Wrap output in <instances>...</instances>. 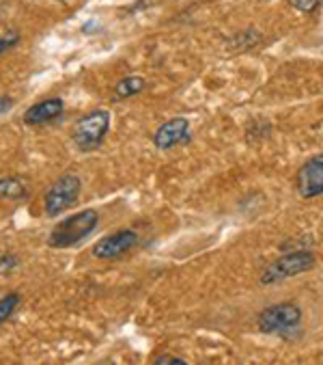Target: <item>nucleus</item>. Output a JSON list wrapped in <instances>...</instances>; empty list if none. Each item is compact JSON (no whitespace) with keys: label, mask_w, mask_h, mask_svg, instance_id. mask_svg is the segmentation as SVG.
<instances>
[{"label":"nucleus","mask_w":323,"mask_h":365,"mask_svg":"<svg viewBox=\"0 0 323 365\" xmlns=\"http://www.w3.org/2000/svg\"><path fill=\"white\" fill-rule=\"evenodd\" d=\"M100 223V214L95 210H83L78 214H71L67 218H63L60 223L54 225L48 245L54 249H69L80 245L85 238L91 236V232L97 227Z\"/></svg>","instance_id":"1"},{"label":"nucleus","mask_w":323,"mask_h":365,"mask_svg":"<svg viewBox=\"0 0 323 365\" xmlns=\"http://www.w3.org/2000/svg\"><path fill=\"white\" fill-rule=\"evenodd\" d=\"M108 128H110L108 110L97 108V110H91L89 115H85L73 125L71 138L80 152H95L102 148V143L108 134Z\"/></svg>","instance_id":"2"},{"label":"nucleus","mask_w":323,"mask_h":365,"mask_svg":"<svg viewBox=\"0 0 323 365\" xmlns=\"http://www.w3.org/2000/svg\"><path fill=\"white\" fill-rule=\"evenodd\" d=\"M80 190H83V180H80L78 175L67 173V175L58 178L50 186V190L46 192V201H43L46 214L48 216H58L65 210H69L78 201Z\"/></svg>","instance_id":"3"},{"label":"nucleus","mask_w":323,"mask_h":365,"mask_svg":"<svg viewBox=\"0 0 323 365\" xmlns=\"http://www.w3.org/2000/svg\"><path fill=\"white\" fill-rule=\"evenodd\" d=\"M302 322V312L295 303H278L270 305L259 314V331L261 333H291Z\"/></svg>","instance_id":"4"},{"label":"nucleus","mask_w":323,"mask_h":365,"mask_svg":"<svg viewBox=\"0 0 323 365\" xmlns=\"http://www.w3.org/2000/svg\"><path fill=\"white\" fill-rule=\"evenodd\" d=\"M312 266H314V255L310 251H293V253L282 255L274 264H270L261 274V283L272 285V283H278L282 279L302 274V272L310 270Z\"/></svg>","instance_id":"5"},{"label":"nucleus","mask_w":323,"mask_h":365,"mask_svg":"<svg viewBox=\"0 0 323 365\" xmlns=\"http://www.w3.org/2000/svg\"><path fill=\"white\" fill-rule=\"evenodd\" d=\"M136 245H138V234L134 230H121L117 234H110V236L102 238L95 245L93 255L100 257V259H115V257H121L127 251H132Z\"/></svg>","instance_id":"6"},{"label":"nucleus","mask_w":323,"mask_h":365,"mask_svg":"<svg viewBox=\"0 0 323 365\" xmlns=\"http://www.w3.org/2000/svg\"><path fill=\"white\" fill-rule=\"evenodd\" d=\"M297 192L304 199L323 195V154L310 158L297 173Z\"/></svg>","instance_id":"7"},{"label":"nucleus","mask_w":323,"mask_h":365,"mask_svg":"<svg viewBox=\"0 0 323 365\" xmlns=\"http://www.w3.org/2000/svg\"><path fill=\"white\" fill-rule=\"evenodd\" d=\"M186 140H190V123H188V119H181V117L162 123L153 136V143L157 150H171L175 145L186 143Z\"/></svg>","instance_id":"8"},{"label":"nucleus","mask_w":323,"mask_h":365,"mask_svg":"<svg viewBox=\"0 0 323 365\" xmlns=\"http://www.w3.org/2000/svg\"><path fill=\"white\" fill-rule=\"evenodd\" d=\"M65 110V104L60 98H50L43 102L33 104L26 113H24V123L26 125H46L56 121Z\"/></svg>","instance_id":"9"},{"label":"nucleus","mask_w":323,"mask_h":365,"mask_svg":"<svg viewBox=\"0 0 323 365\" xmlns=\"http://www.w3.org/2000/svg\"><path fill=\"white\" fill-rule=\"evenodd\" d=\"M28 197V188L20 178H0V199L22 201Z\"/></svg>","instance_id":"10"},{"label":"nucleus","mask_w":323,"mask_h":365,"mask_svg":"<svg viewBox=\"0 0 323 365\" xmlns=\"http://www.w3.org/2000/svg\"><path fill=\"white\" fill-rule=\"evenodd\" d=\"M142 89H144V81H142L140 76H127V78H123V81L117 85L115 98H117V100H127V98H132V96H138Z\"/></svg>","instance_id":"11"},{"label":"nucleus","mask_w":323,"mask_h":365,"mask_svg":"<svg viewBox=\"0 0 323 365\" xmlns=\"http://www.w3.org/2000/svg\"><path fill=\"white\" fill-rule=\"evenodd\" d=\"M22 303V297H20V292H9V294H5L3 299H0V324L7 322L14 312L20 307Z\"/></svg>","instance_id":"12"},{"label":"nucleus","mask_w":323,"mask_h":365,"mask_svg":"<svg viewBox=\"0 0 323 365\" xmlns=\"http://www.w3.org/2000/svg\"><path fill=\"white\" fill-rule=\"evenodd\" d=\"M18 268V257L11 255V253H5L0 257V274H9Z\"/></svg>","instance_id":"13"},{"label":"nucleus","mask_w":323,"mask_h":365,"mask_svg":"<svg viewBox=\"0 0 323 365\" xmlns=\"http://www.w3.org/2000/svg\"><path fill=\"white\" fill-rule=\"evenodd\" d=\"M289 3L297 9V11H304V14H310L319 7V0H289Z\"/></svg>","instance_id":"14"},{"label":"nucleus","mask_w":323,"mask_h":365,"mask_svg":"<svg viewBox=\"0 0 323 365\" xmlns=\"http://www.w3.org/2000/svg\"><path fill=\"white\" fill-rule=\"evenodd\" d=\"M155 363H157V365H186V359H177V356H157Z\"/></svg>","instance_id":"15"},{"label":"nucleus","mask_w":323,"mask_h":365,"mask_svg":"<svg viewBox=\"0 0 323 365\" xmlns=\"http://www.w3.org/2000/svg\"><path fill=\"white\" fill-rule=\"evenodd\" d=\"M14 106V100L11 98H7V96H0V115H5L9 108Z\"/></svg>","instance_id":"16"},{"label":"nucleus","mask_w":323,"mask_h":365,"mask_svg":"<svg viewBox=\"0 0 323 365\" xmlns=\"http://www.w3.org/2000/svg\"><path fill=\"white\" fill-rule=\"evenodd\" d=\"M11 46H16V37H0V54H3L5 50H9Z\"/></svg>","instance_id":"17"}]
</instances>
